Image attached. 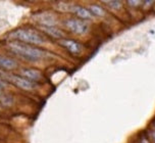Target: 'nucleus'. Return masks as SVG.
<instances>
[{
  "mask_svg": "<svg viewBox=\"0 0 155 143\" xmlns=\"http://www.w3.org/2000/svg\"><path fill=\"white\" fill-rule=\"evenodd\" d=\"M8 50L15 56L30 62H38L46 56V52L43 49L35 45L27 44L18 41H12L7 43Z\"/></svg>",
  "mask_w": 155,
  "mask_h": 143,
  "instance_id": "f257e3e1",
  "label": "nucleus"
},
{
  "mask_svg": "<svg viewBox=\"0 0 155 143\" xmlns=\"http://www.w3.org/2000/svg\"><path fill=\"white\" fill-rule=\"evenodd\" d=\"M13 41H18L31 45H43L46 43L45 37L40 32L32 28H18L9 34Z\"/></svg>",
  "mask_w": 155,
  "mask_h": 143,
  "instance_id": "f03ea898",
  "label": "nucleus"
},
{
  "mask_svg": "<svg viewBox=\"0 0 155 143\" xmlns=\"http://www.w3.org/2000/svg\"><path fill=\"white\" fill-rule=\"evenodd\" d=\"M63 25L68 31L76 35H84L89 31V24L81 18H68L63 22Z\"/></svg>",
  "mask_w": 155,
  "mask_h": 143,
  "instance_id": "7ed1b4c3",
  "label": "nucleus"
},
{
  "mask_svg": "<svg viewBox=\"0 0 155 143\" xmlns=\"http://www.w3.org/2000/svg\"><path fill=\"white\" fill-rule=\"evenodd\" d=\"M5 78L8 82H10L15 86H16L19 89L26 90V91H32L36 88V84L34 82L29 81L28 79L24 78L21 76L13 75V74H5Z\"/></svg>",
  "mask_w": 155,
  "mask_h": 143,
  "instance_id": "20e7f679",
  "label": "nucleus"
},
{
  "mask_svg": "<svg viewBox=\"0 0 155 143\" xmlns=\"http://www.w3.org/2000/svg\"><path fill=\"white\" fill-rule=\"evenodd\" d=\"M58 43H59L60 46L65 48L66 50L70 52L71 54H73V55H80L83 50L81 43H79L78 41L73 40V39H66V38H64V39H62V40H59Z\"/></svg>",
  "mask_w": 155,
  "mask_h": 143,
  "instance_id": "39448f33",
  "label": "nucleus"
},
{
  "mask_svg": "<svg viewBox=\"0 0 155 143\" xmlns=\"http://www.w3.org/2000/svg\"><path fill=\"white\" fill-rule=\"evenodd\" d=\"M35 21L39 23V26H55L56 24V18L51 12H39L35 15Z\"/></svg>",
  "mask_w": 155,
  "mask_h": 143,
  "instance_id": "423d86ee",
  "label": "nucleus"
},
{
  "mask_svg": "<svg viewBox=\"0 0 155 143\" xmlns=\"http://www.w3.org/2000/svg\"><path fill=\"white\" fill-rule=\"evenodd\" d=\"M39 28L42 32H44L47 36L51 38H54V39H58V40H62L64 39V32L62 30H60L58 27L56 26H39Z\"/></svg>",
  "mask_w": 155,
  "mask_h": 143,
  "instance_id": "0eeeda50",
  "label": "nucleus"
},
{
  "mask_svg": "<svg viewBox=\"0 0 155 143\" xmlns=\"http://www.w3.org/2000/svg\"><path fill=\"white\" fill-rule=\"evenodd\" d=\"M70 10L81 20L88 21L93 18V15L90 12L89 8H86L84 6H81V5H71Z\"/></svg>",
  "mask_w": 155,
  "mask_h": 143,
  "instance_id": "6e6552de",
  "label": "nucleus"
},
{
  "mask_svg": "<svg viewBox=\"0 0 155 143\" xmlns=\"http://www.w3.org/2000/svg\"><path fill=\"white\" fill-rule=\"evenodd\" d=\"M21 77L28 79L29 81L34 82V83L41 81L43 79L42 73L38 70H35V68H21Z\"/></svg>",
  "mask_w": 155,
  "mask_h": 143,
  "instance_id": "1a4fd4ad",
  "label": "nucleus"
},
{
  "mask_svg": "<svg viewBox=\"0 0 155 143\" xmlns=\"http://www.w3.org/2000/svg\"><path fill=\"white\" fill-rule=\"evenodd\" d=\"M18 67V64L15 62V59L10 58V57L0 55V68H3L6 71H12L15 70Z\"/></svg>",
  "mask_w": 155,
  "mask_h": 143,
  "instance_id": "9d476101",
  "label": "nucleus"
},
{
  "mask_svg": "<svg viewBox=\"0 0 155 143\" xmlns=\"http://www.w3.org/2000/svg\"><path fill=\"white\" fill-rule=\"evenodd\" d=\"M89 10L90 12L92 13L93 15L95 16H98V18H101V16H104L105 15V9L102 6H100V5L98 4H91L89 5Z\"/></svg>",
  "mask_w": 155,
  "mask_h": 143,
  "instance_id": "9b49d317",
  "label": "nucleus"
},
{
  "mask_svg": "<svg viewBox=\"0 0 155 143\" xmlns=\"http://www.w3.org/2000/svg\"><path fill=\"white\" fill-rule=\"evenodd\" d=\"M103 2L107 7L111 8V9H114V10L120 9V8L123 7V2L117 1V0H113V1H103Z\"/></svg>",
  "mask_w": 155,
  "mask_h": 143,
  "instance_id": "f8f14e48",
  "label": "nucleus"
},
{
  "mask_svg": "<svg viewBox=\"0 0 155 143\" xmlns=\"http://www.w3.org/2000/svg\"><path fill=\"white\" fill-rule=\"evenodd\" d=\"M6 85H7V83L4 81L3 79H2V77L0 76V100L1 101H3L5 99H8V97H5V96L3 95V91H4L5 88H6Z\"/></svg>",
  "mask_w": 155,
  "mask_h": 143,
  "instance_id": "ddd939ff",
  "label": "nucleus"
},
{
  "mask_svg": "<svg viewBox=\"0 0 155 143\" xmlns=\"http://www.w3.org/2000/svg\"><path fill=\"white\" fill-rule=\"evenodd\" d=\"M145 1H134V0H131V1H128V4L130 6H133V7H138V6H141V5L144 4Z\"/></svg>",
  "mask_w": 155,
  "mask_h": 143,
  "instance_id": "4468645a",
  "label": "nucleus"
},
{
  "mask_svg": "<svg viewBox=\"0 0 155 143\" xmlns=\"http://www.w3.org/2000/svg\"><path fill=\"white\" fill-rule=\"evenodd\" d=\"M139 143H151V141H150V139L148 138L147 135H145V134H142V135L140 136Z\"/></svg>",
  "mask_w": 155,
  "mask_h": 143,
  "instance_id": "2eb2a0df",
  "label": "nucleus"
},
{
  "mask_svg": "<svg viewBox=\"0 0 155 143\" xmlns=\"http://www.w3.org/2000/svg\"><path fill=\"white\" fill-rule=\"evenodd\" d=\"M150 135H151L152 139H153V141H154V143H155V130H153V129H152L151 132H150Z\"/></svg>",
  "mask_w": 155,
  "mask_h": 143,
  "instance_id": "dca6fc26",
  "label": "nucleus"
},
{
  "mask_svg": "<svg viewBox=\"0 0 155 143\" xmlns=\"http://www.w3.org/2000/svg\"><path fill=\"white\" fill-rule=\"evenodd\" d=\"M152 129H153V130H155V122L153 123V125H152Z\"/></svg>",
  "mask_w": 155,
  "mask_h": 143,
  "instance_id": "f3484780",
  "label": "nucleus"
}]
</instances>
